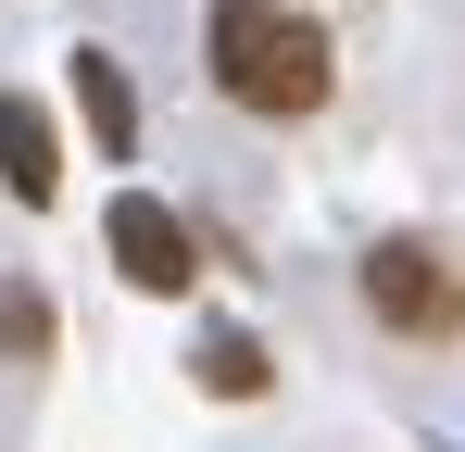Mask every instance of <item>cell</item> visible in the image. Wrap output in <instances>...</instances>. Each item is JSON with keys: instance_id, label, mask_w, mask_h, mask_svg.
<instances>
[{"instance_id": "cell-1", "label": "cell", "mask_w": 465, "mask_h": 452, "mask_svg": "<svg viewBox=\"0 0 465 452\" xmlns=\"http://www.w3.org/2000/svg\"><path fill=\"white\" fill-rule=\"evenodd\" d=\"M202 75L227 88L239 113L302 126L314 101H327V75H340V51H327V25H314L302 0H214L202 13Z\"/></svg>"}, {"instance_id": "cell-2", "label": "cell", "mask_w": 465, "mask_h": 452, "mask_svg": "<svg viewBox=\"0 0 465 452\" xmlns=\"http://www.w3.org/2000/svg\"><path fill=\"white\" fill-rule=\"evenodd\" d=\"M365 301H378V327H402V339H453L465 327V277L440 239H415V226H390L378 251H365Z\"/></svg>"}, {"instance_id": "cell-3", "label": "cell", "mask_w": 465, "mask_h": 452, "mask_svg": "<svg viewBox=\"0 0 465 452\" xmlns=\"http://www.w3.org/2000/svg\"><path fill=\"white\" fill-rule=\"evenodd\" d=\"M101 239H114L126 290H152V301H176V290H189V226L163 214L152 189H114V214H101Z\"/></svg>"}, {"instance_id": "cell-4", "label": "cell", "mask_w": 465, "mask_h": 452, "mask_svg": "<svg viewBox=\"0 0 465 452\" xmlns=\"http://www.w3.org/2000/svg\"><path fill=\"white\" fill-rule=\"evenodd\" d=\"M0 189H13V201H51V189H64V139H51V113H38L25 88L0 101Z\"/></svg>"}, {"instance_id": "cell-5", "label": "cell", "mask_w": 465, "mask_h": 452, "mask_svg": "<svg viewBox=\"0 0 465 452\" xmlns=\"http://www.w3.org/2000/svg\"><path fill=\"white\" fill-rule=\"evenodd\" d=\"M64 75H76V113H88V139L126 163V151H139V88H126V64H114V51H64Z\"/></svg>"}, {"instance_id": "cell-6", "label": "cell", "mask_w": 465, "mask_h": 452, "mask_svg": "<svg viewBox=\"0 0 465 452\" xmlns=\"http://www.w3.org/2000/svg\"><path fill=\"white\" fill-rule=\"evenodd\" d=\"M202 389H239V402H252V389H264V352L214 327V339H202Z\"/></svg>"}]
</instances>
